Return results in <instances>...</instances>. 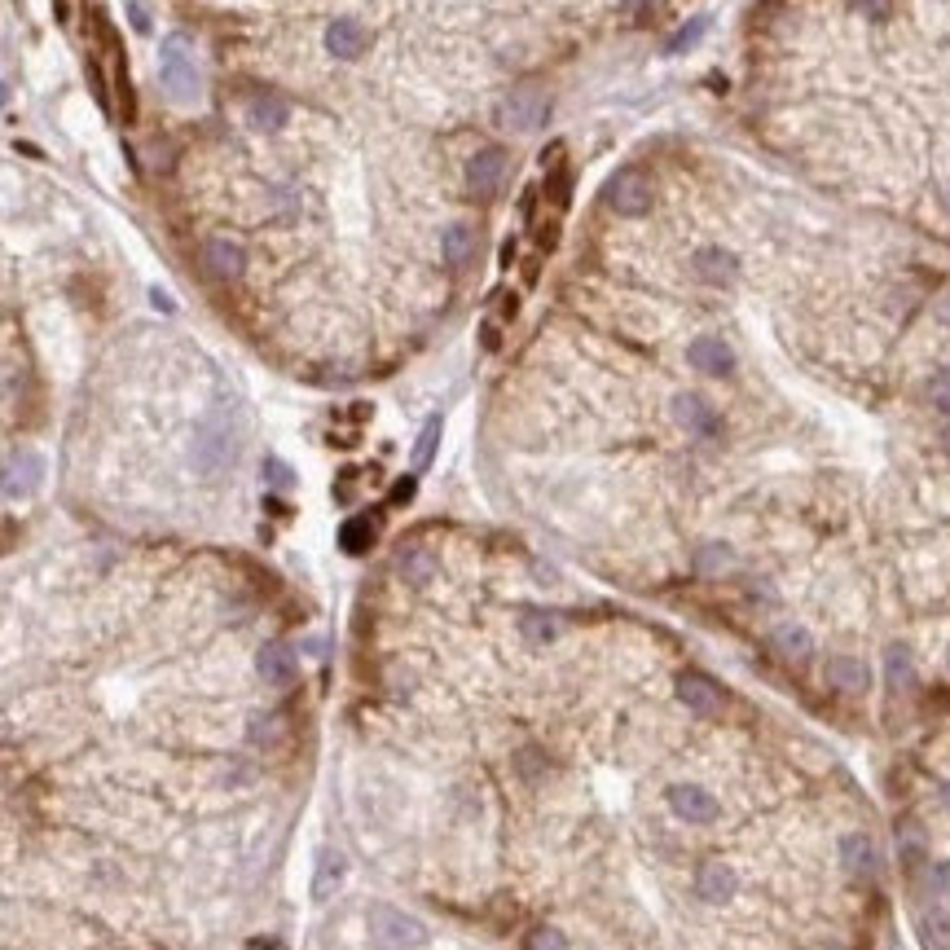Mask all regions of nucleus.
I'll list each match as a JSON object with an SVG mask.
<instances>
[{"label":"nucleus","mask_w":950,"mask_h":950,"mask_svg":"<svg viewBox=\"0 0 950 950\" xmlns=\"http://www.w3.org/2000/svg\"><path fill=\"white\" fill-rule=\"evenodd\" d=\"M234 458H238L234 414L216 410L203 427H198V436H194V462H198V471H203V475H220V471H229V462H234Z\"/></svg>","instance_id":"1"},{"label":"nucleus","mask_w":950,"mask_h":950,"mask_svg":"<svg viewBox=\"0 0 950 950\" xmlns=\"http://www.w3.org/2000/svg\"><path fill=\"white\" fill-rule=\"evenodd\" d=\"M497 128L502 132H541L550 119V97L541 88H515L497 102Z\"/></svg>","instance_id":"2"},{"label":"nucleus","mask_w":950,"mask_h":950,"mask_svg":"<svg viewBox=\"0 0 950 950\" xmlns=\"http://www.w3.org/2000/svg\"><path fill=\"white\" fill-rule=\"evenodd\" d=\"M370 937L379 950H418L427 942V929L414 915L396 911V907H374L370 911Z\"/></svg>","instance_id":"3"},{"label":"nucleus","mask_w":950,"mask_h":950,"mask_svg":"<svg viewBox=\"0 0 950 950\" xmlns=\"http://www.w3.org/2000/svg\"><path fill=\"white\" fill-rule=\"evenodd\" d=\"M603 198L616 216H643V212H651V203H656V185H651V176L643 168H621L607 181Z\"/></svg>","instance_id":"4"},{"label":"nucleus","mask_w":950,"mask_h":950,"mask_svg":"<svg viewBox=\"0 0 950 950\" xmlns=\"http://www.w3.org/2000/svg\"><path fill=\"white\" fill-rule=\"evenodd\" d=\"M163 84H168L176 102H194L198 97V62L190 36H168V44H163Z\"/></svg>","instance_id":"5"},{"label":"nucleus","mask_w":950,"mask_h":950,"mask_svg":"<svg viewBox=\"0 0 950 950\" xmlns=\"http://www.w3.org/2000/svg\"><path fill=\"white\" fill-rule=\"evenodd\" d=\"M502 181H506V150H497V146L475 150L471 163H467V194L471 198H493L497 190H502Z\"/></svg>","instance_id":"6"},{"label":"nucleus","mask_w":950,"mask_h":950,"mask_svg":"<svg viewBox=\"0 0 950 950\" xmlns=\"http://www.w3.org/2000/svg\"><path fill=\"white\" fill-rule=\"evenodd\" d=\"M678 700L695 713H722L726 709V687L713 682L709 673L687 669V673H678Z\"/></svg>","instance_id":"7"},{"label":"nucleus","mask_w":950,"mask_h":950,"mask_svg":"<svg viewBox=\"0 0 950 950\" xmlns=\"http://www.w3.org/2000/svg\"><path fill=\"white\" fill-rule=\"evenodd\" d=\"M40 480H44V462L36 454H9L5 462H0V489H5L9 497H27V493H36L40 489Z\"/></svg>","instance_id":"8"},{"label":"nucleus","mask_w":950,"mask_h":950,"mask_svg":"<svg viewBox=\"0 0 950 950\" xmlns=\"http://www.w3.org/2000/svg\"><path fill=\"white\" fill-rule=\"evenodd\" d=\"M665 801H669V810L678 814L682 823H709L717 814V797L709 788H695V783H673Z\"/></svg>","instance_id":"9"},{"label":"nucleus","mask_w":950,"mask_h":950,"mask_svg":"<svg viewBox=\"0 0 950 950\" xmlns=\"http://www.w3.org/2000/svg\"><path fill=\"white\" fill-rule=\"evenodd\" d=\"M841 867H845L849 880H876V871H880L876 841H871V836H863V832L845 836V841H841Z\"/></svg>","instance_id":"10"},{"label":"nucleus","mask_w":950,"mask_h":950,"mask_svg":"<svg viewBox=\"0 0 950 950\" xmlns=\"http://www.w3.org/2000/svg\"><path fill=\"white\" fill-rule=\"evenodd\" d=\"M673 423L687 427V432H695V436H709V432H717V410L704 401V396L678 392L673 396Z\"/></svg>","instance_id":"11"},{"label":"nucleus","mask_w":950,"mask_h":950,"mask_svg":"<svg viewBox=\"0 0 950 950\" xmlns=\"http://www.w3.org/2000/svg\"><path fill=\"white\" fill-rule=\"evenodd\" d=\"M203 264H207V273H216L220 282H234V278L247 273V251L229 238H212L203 247Z\"/></svg>","instance_id":"12"},{"label":"nucleus","mask_w":950,"mask_h":950,"mask_svg":"<svg viewBox=\"0 0 950 950\" xmlns=\"http://www.w3.org/2000/svg\"><path fill=\"white\" fill-rule=\"evenodd\" d=\"M691 366L700 370V374H709V379H726V374L735 370V352H731V344H722V339H695L691 344Z\"/></svg>","instance_id":"13"},{"label":"nucleus","mask_w":950,"mask_h":950,"mask_svg":"<svg viewBox=\"0 0 950 950\" xmlns=\"http://www.w3.org/2000/svg\"><path fill=\"white\" fill-rule=\"evenodd\" d=\"M256 673L269 682V687H286V682H295V673H300V665H295V651L286 643H264L260 656H256Z\"/></svg>","instance_id":"14"},{"label":"nucleus","mask_w":950,"mask_h":950,"mask_svg":"<svg viewBox=\"0 0 950 950\" xmlns=\"http://www.w3.org/2000/svg\"><path fill=\"white\" fill-rule=\"evenodd\" d=\"M366 44H370V31L361 27V22H352V18H335L326 27V49L335 53V58H344V62L361 58V53H366Z\"/></svg>","instance_id":"15"},{"label":"nucleus","mask_w":950,"mask_h":950,"mask_svg":"<svg viewBox=\"0 0 950 950\" xmlns=\"http://www.w3.org/2000/svg\"><path fill=\"white\" fill-rule=\"evenodd\" d=\"M770 647H775L779 660H788V665H805V660L814 656V634L805 625H779L775 634H770Z\"/></svg>","instance_id":"16"},{"label":"nucleus","mask_w":950,"mask_h":950,"mask_svg":"<svg viewBox=\"0 0 950 950\" xmlns=\"http://www.w3.org/2000/svg\"><path fill=\"white\" fill-rule=\"evenodd\" d=\"M739 889V876L726 863H704L695 871V893H700L704 902H731Z\"/></svg>","instance_id":"17"},{"label":"nucleus","mask_w":950,"mask_h":950,"mask_svg":"<svg viewBox=\"0 0 950 950\" xmlns=\"http://www.w3.org/2000/svg\"><path fill=\"white\" fill-rule=\"evenodd\" d=\"M695 273L713 286H735L739 278V260L726 247H700L695 251Z\"/></svg>","instance_id":"18"},{"label":"nucleus","mask_w":950,"mask_h":950,"mask_svg":"<svg viewBox=\"0 0 950 950\" xmlns=\"http://www.w3.org/2000/svg\"><path fill=\"white\" fill-rule=\"evenodd\" d=\"M440 251H445V264L454 273L471 269L475 264V251H480V234H475L471 225H449L445 229V242H440Z\"/></svg>","instance_id":"19"},{"label":"nucleus","mask_w":950,"mask_h":950,"mask_svg":"<svg viewBox=\"0 0 950 950\" xmlns=\"http://www.w3.org/2000/svg\"><path fill=\"white\" fill-rule=\"evenodd\" d=\"M396 577H401L405 585H427L436 577V555L427 546H401L396 550Z\"/></svg>","instance_id":"20"},{"label":"nucleus","mask_w":950,"mask_h":950,"mask_svg":"<svg viewBox=\"0 0 950 950\" xmlns=\"http://www.w3.org/2000/svg\"><path fill=\"white\" fill-rule=\"evenodd\" d=\"M827 682L841 695H863L871 687V669L858 656H836L832 665H827Z\"/></svg>","instance_id":"21"},{"label":"nucleus","mask_w":950,"mask_h":950,"mask_svg":"<svg viewBox=\"0 0 950 950\" xmlns=\"http://www.w3.org/2000/svg\"><path fill=\"white\" fill-rule=\"evenodd\" d=\"M374 537H379V515L374 511L352 515V519H344V528H339V550H344V555H366L374 546Z\"/></svg>","instance_id":"22"},{"label":"nucleus","mask_w":950,"mask_h":950,"mask_svg":"<svg viewBox=\"0 0 950 950\" xmlns=\"http://www.w3.org/2000/svg\"><path fill=\"white\" fill-rule=\"evenodd\" d=\"M286 119H291V106H286L282 97L260 93L247 102V124L256 132H278V128H286Z\"/></svg>","instance_id":"23"},{"label":"nucleus","mask_w":950,"mask_h":950,"mask_svg":"<svg viewBox=\"0 0 950 950\" xmlns=\"http://www.w3.org/2000/svg\"><path fill=\"white\" fill-rule=\"evenodd\" d=\"M519 634H524L528 643L546 647V643H555V638L563 634V621H559L555 612H541V607H524V612H519Z\"/></svg>","instance_id":"24"},{"label":"nucleus","mask_w":950,"mask_h":950,"mask_svg":"<svg viewBox=\"0 0 950 950\" xmlns=\"http://www.w3.org/2000/svg\"><path fill=\"white\" fill-rule=\"evenodd\" d=\"M344 876H348L344 854H335V849H322V858H317V876H313V898H317V902L335 898V889L344 885Z\"/></svg>","instance_id":"25"},{"label":"nucleus","mask_w":950,"mask_h":950,"mask_svg":"<svg viewBox=\"0 0 950 950\" xmlns=\"http://www.w3.org/2000/svg\"><path fill=\"white\" fill-rule=\"evenodd\" d=\"M885 682L893 691H911L915 687V665H911V651L902 647V643H893L889 651H885Z\"/></svg>","instance_id":"26"},{"label":"nucleus","mask_w":950,"mask_h":950,"mask_svg":"<svg viewBox=\"0 0 950 950\" xmlns=\"http://www.w3.org/2000/svg\"><path fill=\"white\" fill-rule=\"evenodd\" d=\"M898 849H902V863H907V867H920V863H924L929 836H924V827L915 823V819H902V823H898Z\"/></svg>","instance_id":"27"},{"label":"nucleus","mask_w":950,"mask_h":950,"mask_svg":"<svg viewBox=\"0 0 950 950\" xmlns=\"http://www.w3.org/2000/svg\"><path fill=\"white\" fill-rule=\"evenodd\" d=\"M920 946L924 950H950V915L946 911L920 915Z\"/></svg>","instance_id":"28"},{"label":"nucleus","mask_w":950,"mask_h":950,"mask_svg":"<svg viewBox=\"0 0 950 950\" xmlns=\"http://www.w3.org/2000/svg\"><path fill=\"white\" fill-rule=\"evenodd\" d=\"M695 568L704 572V577H726V572H735V550L731 546H704L700 555H695Z\"/></svg>","instance_id":"29"},{"label":"nucleus","mask_w":950,"mask_h":950,"mask_svg":"<svg viewBox=\"0 0 950 950\" xmlns=\"http://www.w3.org/2000/svg\"><path fill=\"white\" fill-rule=\"evenodd\" d=\"M546 194H550V207H555V212H563V207H568V198H572V168H568V163L550 168V176H546Z\"/></svg>","instance_id":"30"},{"label":"nucleus","mask_w":950,"mask_h":950,"mask_svg":"<svg viewBox=\"0 0 950 950\" xmlns=\"http://www.w3.org/2000/svg\"><path fill=\"white\" fill-rule=\"evenodd\" d=\"M436 445H440V418H427L423 436H418V445H414V471L432 467V458H436Z\"/></svg>","instance_id":"31"},{"label":"nucleus","mask_w":950,"mask_h":950,"mask_svg":"<svg viewBox=\"0 0 950 950\" xmlns=\"http://www.w3.org/2000/svg\"><path fill=\"white\" fill-rule=\"evenodd\" d=\"M286 735V717L282 713H260L256 717V722H251V739H256V744H278V739Z\"/></svg>","instance_id":"32"},{"label":"nucleus","mask_w":950,"mask_h":950,"mask_svg":"<svg viewBox=\"0 0 950 950\" xmlns=\"http://www.w3.org/2000/svg\"><path fill=\"white\" fill-rule=\"evenodd\" d=\"M515 770H519V775H524L528 783H533V779H541V775L550 770V761H546V753H541V748H519V753H515Z\"/></svg>","instance_id":"33"},{"label":"nucleus","mask_w":950,"mask_h":950,"mask_svg":"<svg viewBox=\"0 0 950 950\" xmlns=\"http://www.w3.org/2000/svg\"><path fill=\"white\" fill-rule=\"evenodd\" d=\"M524 950H568V937L559 929H550V924H537V929L524 937Z\"/></svg>","instance_id":"34"},{"label":"nucleus","mask_w":950,"mask_h":950,"mask_svg":"<svg viewBox=\"0 0 950 950\" xmlns=\"http://www.w3.org/2000/svg\"><path fill=\"white\" fill-rule=\"evenodd\" d=\"M924 396H929V405L937 414H950V370H937L929 379V388H924Z\"/></svg>","instance_id":"35"},{"label":"nucleus","mask_w":950,"mask_h":950,"mask_svg":"<svg viewBox=\"0 0 950 950\" xmlns=\"http://www.w3.org/2000/svg\"><path fill=\"white\" fill-rule=\"evenodd\" d=\"M493 308H497V313H493V322H515V317H519V295L515 291H497L493 295Z\"/></svg>","instance_id":"36"},{"label":"nucleus","mask_w":950,"mask_h":950,"mask_svg":"<svg viewBox=\"0 0 950 950\" xmlns=\"http://www.w3.org/2000/svg\"><path fill=\"white\" fill-rule=\"evenodd\" d=\"M537 229V256H550L555 251V242H559V216H550V220H541Z\"/></svg>","instance_id":"37"},{"label":"nucleus","mask_w":950,"mask_h":950,"mask_svg":"<svg viewBox=\"0 0 950 950\" xmlns=\"http://www.w3.org/2000/svg\"><path fill=\"white\" fill-rule=\"evenodd\" d=\"M704 27H709V22H704V18H691V22H687V27H682V31H678V36H673V40H669V49H673V53H682V49H691V44H695V40H700V36H704Z\"/></svg>","instance_id":"38"},{"label":"nucleus","mask_w":950,"mask_h":950,"mask_svg":"<svg viewBox=\"0 0 950 950\" xmlns=\"http://www.w3.org/2000/svg\"><path fill=\"white\" fill-rule=\"evenodd\" d=\"M264 480L278 484V489H291V484H295V471L286 467L282 458H264Z\"/></svg>","instance_id":"39"},{"label":"nucleus","mask_w":950,"mask_h":950,"mask_svg":"<svg viewBox=\"0 0 950 950\" xmlns=\"http://www.w3.org/2000/svg\"><path fill=\"white\" fill-rule=\"evenodd\" d=\"M924 880H929V893H950V863H929V871H924Z\"/></svg>","instance_id":"40"},{"label":"nucleus","mask_w":950,"mask_h":950,"mask_svg":"<svg viewBox=\"0 0 950 950\" xmlns=\"http://www.w3.org/2000/svg\"><path fill=\"white\" fill-rule=\"evenodd\" d=\"M414 493H418V480H414V475H401V480L392 484V506H410Z\"/></svg>","instance_id":"41"},{"label":"nucleus","mask_w":950,"mask_h":950,"mask_svg":"<svg viewBox=\"0 0 950 950\" xmlns=\"http://www.w3.org/2000/svg\"><path fill=\"white\" fill-rule=\"evenodd\" d=\"M854 9L863 18H871V22H885L889 18V0H854Z\"/></svg>","instance_id":"42"},{"label":"nucleus","mask_w":950,"mask_h":950,"mask_svg":"<svg viewBox=\"0 0 950 950\" xmlns=\"http://www.w3.org/2000/svg\"><path fill=\"white\" fill-rule=\"evenodd\" d=\"M480 344L489 348V352H497V348H502V322H493V317H489V322L480 326Z\"/></svg>","instance_id":"43"},{"label":"nucleus","mask_w":950,"mask_h":950,"mask_svg":"<svg viewBox=\"0 0 950 950\" xmlns=\"http://www.w3.org/2000/svg\"><path fill=\"white\" fill-rule=\"evenodd\" d=\"M128 18L137 22V31H150V14H146V5H128Z\"/></svg>","instance_id":"44"},{"label":"nucleus","mask_w":950,"mask_h":950,"mask_svg":"<svg viewBox=\"0 0 950 950\" xmlns=\"http://www.w3.org/2000/svg\"><path fill=\"white\" fill-rule=\"evenodd\" d=\"M537 273H541V256H528V260H524V282L533 286V282H537Z\"/></svg>","instance_id":"45"},{"label":"nucleus","mask_w":950,"mask_h":950,"mask_svg":"<svg viewBox=\"0 0 950 950\" xmlns=\"http://www.w3.org/2000/svg\"><path fill=\"white\" fill-rule=\"evenodd\" d=\"M5 97H9V88H5V84H0V106H5Z\"/></svg>","instance_id":"46"},{"label":"nucleus","mask_w":950,"mask_h":950,"mask_svg":"<svg viewBox=\"0 0 950 950\" xmlns=\"http://www.w3.org/2000/svg\"><path fill=\"white\" fill-rule=\"evenodd\" d=\"M942 445H946V454H950V427H946V436H942Z\"/></svg>","instance_id":"47"},{"label":"nucleus","mask_w":950,"mask_h":950,"mask_svg":"<svg viewBox=\"0 0 950 950\" xmlns=\"http://www.w3.org/2000/svg\"><path fill=\"white\" fill-rule=\"evenodd\" d=\"M946 792H950V788H946Z\"/></svg>","instance_id":"48"}]
</instances>
